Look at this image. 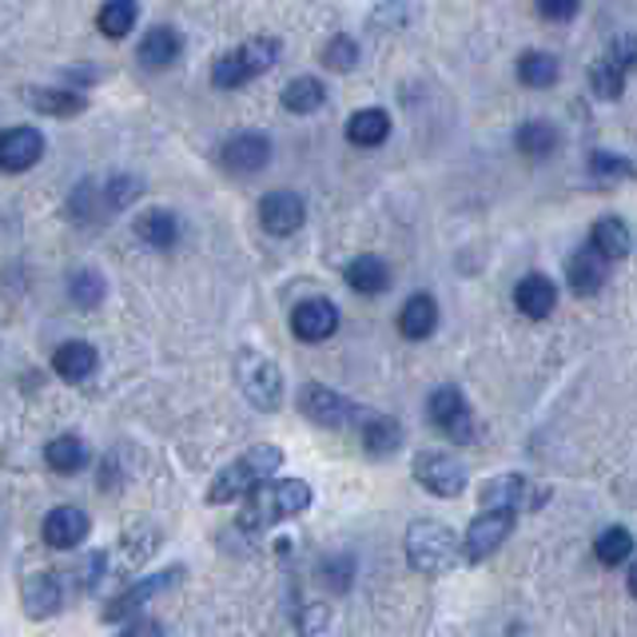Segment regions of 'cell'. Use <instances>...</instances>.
Wrapping results in <instances>:
<instances>
[{"label":"cell","mask_w":637,"mask_h":637,"mask_svg":"<svg viewBox=\"0 0 637 637\" xmlns=\"http://www.w3.org/2000/svg\"><path fill=\"white\" fill-rule=\"evenodd\" d=\"M307 506H311V487L303 478H271V482H264V487H255L247 494L244 510H240V530L247 534L271 530L279 522L303 514Z\"/></svg>","instance_id":"1"},{"label":"cell","mask_w":637,"mask_h":637,"mask_svg":"<svg viewBox=\"0 0 637 637\" xmlns=\"http://www.w3.org/2000/svg\"><path fill=\"white\" fill-rule=\"evenodd\" d=\"M279 466H283V451H279V446H271V442L252 446V451H244L240 458H232L220 475L211 478L208 502L211 506H228V502L247 499L255 487H264V482L275 478Z\"/></svg>","instance_id":"2"},{"label":"cell","mask_w":637,"mask_h":637,"mask_svg":"<svg viewBox=\"0 0 637 637\" xmlns=\"http://www.w3.org/2000/svg\"><path fill=\"white\" fill-rule=\"evenodd\" d=\"M279 52H283V48H279L275 36H252V40H244V45L232 48V52H223V57L211 64V84L223 88V93L244 88V84H252L255 76H264V72L275 64Z\"/></svg>","instance_id":"3"},{"label":"cell","mask_w":637,"mask_h":637,"mask_svg":"<svg viewBox=\"0 0 637 637\" xmlns=\"http://www.w3.org/2000/svg\"><path fill=\"white\" fill-rule=\"evenodd\" d=\"M406 558L422 574H446L451 566H458L463 542L454 538V530L446 522H415L406 530Z\"/></svg>","instance_id":"4"},{"label":"cell","mask_w":637,"mask_h":637,"mask_svg":"<svg viewBox=\"0 0 637 637\" xmlns=\"http://www.w3.org/2000/svg\"><path fill=\"white\" fill-rule=\"evenodd\" d=\"M299 411L311 422H319V427H331V430H343V427H359L363 418H367V411H363L359 403H351L347 394L331 391V387H323V382H307L299 391Z\"/></svg>","instance_id":"5"},{"label":"cell","mask_w":637,"mask_h":637,"mask_svg":"<svg viewBox=\"0 0 637 637\" xmlns=\"http://www.w3.org/2000/svg\"><path fill=\"white\" fill-rule=\"evenodd\" d=\"M235 379L244 387V394L252 399V406L259 411H279L283 403V375L279 367L267 355L259 351H240V359H235Z\"/></svg>","instance_id":"6"},{"label":"cell","mask_w":637,"mask_h":637,"mask_svg":"<svg viewBox=\"0 0 637 637\" xmlns=\"http://www.w3.org/2000/svg\"><path fill=\"white\" fill-rule=\"evenodd\" d=\"M415 482L439 499H458L466 490V466L446 451H422L415 454Z\"/></svg>","instance_id":"7"},{"label":"cell","mask_w":637,"mask_h":637,"mask_svg":"<svg viewBox=\"0 0 637 637\" xmlns=\"http://www.w3.org/2000/svg\"><path fill=\"white\" fill-rule=\"evenodd\" d=\"M427 418L442 430V434H451L454 442L475 439V415H470V406H466L458 387H439V391L430 394Z\"/></svg>","instance_id":"8"},{"label":"cell","mask_w":637,"mask_h":637,"mask_svg":"<svg viewBox=\"0 0 637 637\" xmlns=\"http://www.w3.org/2000/svg\"><path fill=\"white\" fill-rule=\"evenodd\" d=\"M514 530V510H482L463 538V558L466 562H482L506 542V534Z\"/></svg>","instance_id":"9"},{"label":"cell","mask_w":637,"mask_h":637,"mask_svg":"<svg viewBox=\"0 0 637 637\" xmlns=\"http://www.w3.org/2000/svg\"><path fill=\"white\" fill-rule=\"evenodd\" d=\"M180 578H184V569L172 566V569H160V574H151V578L136 581V586H127L124 593H117V598H112V602L105 605V617H108V622H132L139 605H148L151 598H156V593L172 590V586Z\"/></svg>","instance_id":"10"},{"label":"cell","mask_w":637,"mask_h":637,"mask_svg":"<svg viewBox=\"0 0 637 637\" xmlns=\"http://www.w3.org/2000/svg\"><path fill=\"white\" fill-rule=\"evenodd\" d=\"M271 160V139L264 132H235L220 148V163L235 175H255L264 172Z\"/></svg>","instance_id":"11"},{"label":"cell","mask_w":637,"mask_h":637,"mask_svg":"<svg viewBox=\"0 0 637 637\" xmlns=\"http://www.w3.org/2000/svg\"><path fill=\"white\" fill-rule=\"evenodd\" d=\"M45 156V136L36 127H4L0 132V172H28Z\"/></svg>","instance_id":"12"},{"label":"cell","mask_w":637,"mask_h":637,"mask_svg":"<svg viewBox=\"0 0 637 637\" xmlns=\"http://www.w3.org/2000/svg\"><path fill=\"white\" fill-rule=\"evenodd\" d=\"M307 220V204H303L295 192H267L264 204H259V223H264V232L271 235H295Z\"/></svg>","instance_id":"13"},{"label":"cell","mask_w":637,"mask_h":637,"mask_svg":"<svg viewBox=\"0 0 637 637\" xmlns=\"http://www.w3.org/2000/svg\"><path fill=\"white\" fill-rule=\"evenodd\" d=\"M291 331L303 343H323L339 331V307L331 299H303L291 311Z\"/></svg>","instance_id":"14"},{"label":"cell","mask_w":637,"mask_h":637,"mask_svg":"<svg viewBox=\"0 0 637 637\" xmlns=\"http://www.w3.org/2000/svg\"><path fill=\"white\" fill-rule=\"evenodd\" d=\"M88 530H93V518L81 506H57L45 518V526H40V534H45V542L52 550H76L88 538Z\"/></svg>","instance_id":"15"},{"label":"cell","mask_w":637,"mask_h":637,"mask_svg":"<svg viewBox=\"0 0 637 637\" xmlns=\"http://www.w3.org/2000/svg\"><path fill=\"white\" fill-rule=\"evenodd\" d=\"M534 494H542V490L534 487L530 478L502 475V478H487V482H482V490H478V502H482V510H518V506H530V502H538Z\"/></svg>","instance_id":"16"},{"label":"cell","mask_w":637,"mask_h":637,"mask_svg":"<svg viewBox=\"0 0 637 637\" xmlns=\"http://www.w3.org/2000/svg\"><path fill=\"white\" fill-rule=\"evenodd\" d=\"M605 279H610V259L605 255H598L593 247H581V252L569 255L566 264V283L574 295H598V291L605 287Z\"/></svg>","instance_id":"17"},{"label":"cell","mask_w":637,"mask_h":637,"mask_svg":"<svg viewBox=\"0 0 637 637\" xmlns=\"http://www.w3.org/2000/svg\"><path fill=\"white\" fill-rule=\"evenodd\" d=\"M514 307H518L526 319H546V315L558 307V287L554 279H546L542 271H530V275L518 279L514 287Z\"/></svg>","instance_id":"18"},{"label":"cell","mask_w":637,"mask_h":637,"mask_svg":"<svg viewBox=\"0 0 637 637\" xmlns=\"http://www.w3.org/2000/svg\"><path fill=\"white\" fill-rule=\"evenodd\" d=\"M96 363H100V355H96L93 343L72 339V343H60L57 347V355H52V371H57L64 382H84L96 375Z\"/></svg>","instance_id":"19"},{"label":"cell","mask_w":637,"mask_h":637,"mask_svg":"<svg viewBox=\"0 0 637 637\" xmlns=\"http://www.w3.org/2000/svg\"><path fill=\"white\" fill-rule=\"evenodd\" d=\"M21 96L28 100V108L40 112V117H57V120L81 117L84 108H88V100H84L81 93H72V88H24Z\"/></svg>","instance_id":"20"},{"label":"cell","mask_w":637,"mask_h":637,"mask_svg":"<svg viewBox=\"0 0 637 637\" xmlns=\"http://www.w3.org/2000/svg\"><path fill=\"white\" fill-rule=\"evenodd\" d=\"M180 52H184V40H180V33L175 28H168V24H156V28H148V36L139 40V64L144 69H168V64H175L180 60Z\"/></svg>","instance_id":"21"},{"label":"cell","mask_w":637,"mask_h":637,"mask_svg":"<svg viewBox=\"0 0 637 637\" xmlns=\"http://www.w3.org/2000/svg\"><path fill=\"white\" fill-rule=\"evenodd\" d=\"M434 327H439V303L430 299L427 291H418L411 299L403 303V311H399V331L403 339H427L434 335Z\"/></svg>","instance_id":"22"},{"label":"cell","mask_w":637,"mask_h":637,"mask_svg":"<svg viewBox=\"0 0 637 637\" xmlns=\"http://www.w3.org/2000/svg\"><path fill=\"white\" fill-rule=\"evenodd\" d=\"M136 240L139 244L156 247V252H168L180 240V220H175L168 208H148L136 216Z\"/></svg>","instance_id":"23"},{"label":"cell","mask_w":637,"mask_h":637,"mask_svg":"<svg viewBox=\"0 0 637 637\" xmlns=\"http://www.w3.org/2000/svg\"><path fill=\"white\" fill-rule=\"evenodd\" d=\"M359 439H363V446H367V454L387 458V454L399 451V442H403V427H399L391 415H367L359 422Z\"/></svg>","instance_id":"24"},{"label":"cell","mask_w":637,"mask_h":637,"mask_svg":"<svg viewBox=\"0 0 637 637\" xmlns=\"http://www.w3.org/2000/svg\"><path fill=\"white\" fill-rule=\"evenodd\" d=\"M347 287L359 295H382L391 287V267L382 264L379 255H359L347 264Z\"/></svg>","instance_id":"25"},{"label":"cell","mask_w":637,"mask_h":637,"mask_svg":"<svg viewBox=\"0 0 637 637\" xmlns=\"http://www.w3.org/2000/svg\"><path fill=\"white\" fill-rule=\"evenodd\" d=\"M60 605H64V593L52 574H36L24 581V614L28 617H52Z\"/></svg>","instance_id":"26"},{"label":"cell","mask_w":637,"mask_h":637,"mask_svg":"<svg viewBox=\"0 0 637 637\" xmlns=\"http://www.w3.org/2000/svg\"><path fill=\"white\" fill-rule=\"evenodd\" d=\"M590 247L598 255H605L610 264H614V259H626V255H629V228H626V220H617V216H602V220L590 228Z\"/></svg>","instance_id":"27"},{"label":"cell","mask_w":637,"mask_h":637,"mask_svg":"<svg viewBox=\"0 0 637 637\" xmlns=\"http://www.w3.org/2000/svg\"><path fill=\"white\" fill-rule=\"evenodd\" d=\"M387 136H391V117L382 108H363L347 120V139L355 148H379Z\"/></svg>","instance_id":"28"},{"label":"cell","mask_w":637,"mask_h":637,"mask_svg":"<svg viewBox=\"0 0 637 637\" xmlns=\"http://www.w3.org/2000/svg\"><path fill=\"white\" fill-rule=\"evenodd\" d=\"M327 105V88L319 76H295V81L283 88V108L295 112V117H311Z\"/></svg>","instance_id":"29"},{"label":"cell","mask_w":637,"mask_h":637,"mask_svg":"<svg viewBox=\"0 0 637 637\" xmlns=\"http://www.w3.org/2000/svg\"><path fill=\"white\" fill-rule=\"evenodd\" d=\"M45 458L57 475H81L84 466H88V446H84V439H76V434H57V439L45 446Z\"/></svg>","instance_id":"30"},{"label":"cell","mask_w":637,"mask_h":637,"mask_svg":"<svg viewBox=\"0 0 637 637\" xmlns=\"http://www.w3.org/2000/svg\"><path fill=\"white\" fill-rule=\"evenodd\" d=\"M558 144H562V136H558V127L550 120H530V124L518 127V151L526 160H550Z\"/></svg>","instance_id":"31"},{"label":"cell","mask_w":637,"mask_h":637,"mask_svg":"<svg viewBox=\"0 0 637 637\" xmlns=\"http://www.w3.org/2000/svg\"><path fill=\"white\" fill-rule=\"evenodd\" d=\"M558 72H562V64L554 52H522L518 57V81L526 88H554Z\"/></svg>","instance_id":"32"},{"label":"cell","mask_w":637,"mask_h":637,"mask_svg":"<svg viewBox=\"0 0 637 637\" xmlns=\"http://www.w3.org/2000/svg\"><path fill=\"white\" fill-rule=\"evenodd\" d=\"M136 16H139L136 0H108L105 9H100V16H96V24H100V33L108 40H124L136 28Z\"/></svg>","instance_id":"33"},{"label":"cell","mask_w":637,"mask_h":637,"mask_svg":"<svg viewBox=\"0 0 637 637\" xmlns=\"http://www.w3.org/2000/svg\"><path fill=\"white\" fill-rule=\"evenodd\" d=\"M139 192H144V180H136V175H127V172L108 175L105 184H100V199H105V211L112 216V211L132 208V204L139 199Z\"/></svg>","instance_id":"34"},{"label":"cell","mask_w":637,"mask_h":637,"mask_svg":"<svg viewBox=\"0 0 637 637\" xmlns=\"http://www.w3.org/2000/svg\"><path fill=\"white\" fill-rule=\"evenodd\" d=\"M105 275L100 271H93V267H84V271H72L69 279V299L76 303V307H84V311H93V307H100L105 303Z\"/></svg>","instance_id":"35"},{"label":"cell","mask_w":637,"mask_h":637,"mask_svg":"<svg viewBox=\"0 0 637 637\" xmlns=\"http://www.w3.org/2000/svg\"><path fill=\"white\" fill-rule=\"evenodd\" d=\"M593 554L602 566H622L629 554H634V534L626 526H610V530L598 534V542H593Z\"/></svg>","instance_id":"36"},{"label":"cell","mask_w":637,"mask_h":637,"mask_svg":"<svg viewBox=\"0 0 637 637\" xmlns=\"http://www.w3.org/2000/svg\"><path fill=\"white\" fill-rule=\"evenodd\" d=\"M69 216L76 223H96L100 216H108L105 199H100V184H96V180H84V184L72 192L69 196Z\"/></svg>","instance_id":"37"},{"label":"cell","mask_w":637,"mask_h":637,"mask_svg":"<svg viewBox=\"0 0 637 637\" xmlns=\"http://www.w3.org/2000/svg\"><path fill=\"white\" fill-rule=\"evenodd\" d=\"M586 81H590V88L602 96V100H617L622 88H626V69H617L614 60L605 57V60H598V64H590V76H586Z\"/></svg>","instance_id":"38"},{"label":"cell","mask_w":637,"mask_h":637,"mask_svg":"<svg viewBox=\"0 0 637 637\" xmlns=\"http://www.w3.org/2000/svg\"><path fill=\"white\" fill-rule=\"evenodd\" d=\"M590 175L598 184H617V180H637V168L610 151H590Z\"/></svg>","instance_id":"39"},{"label":"cell","mask_w":637,"mask_h":637,"mask_svg":"<svg viewBox=\"0 0 637 637\" xmlns=\"http://www.w3.org/2000/svg\"><path fill=\"white\" fill-rule=\"evenodd\" d=\"M156 546H160V534L151 530V526H132V530L124 534V542H120V550L127 554V562H148L151 554H156Z\"/></svg>","instance_id":"40"},{"label":"cell","mask_w":637,"mask_h":637,"mask_svg":"<svg viewBox=\"0 0 637 637\" xmlns=\"http://www.w3.org/2000/svg\"><path fill=\"white\" fill-rule=\"evenodd\" d=\"M323 64L331 72H351L359 64V45H355L351 36H331L323 48Z\"/></svg>","instance_id":"41"},{"label":"cell","mask_w":637,"mask_h":637,"mask_svg":"<svg viewBox=\"0 0 637 637\" xmlns=\"http://www.w3.org/2000/svg\"><path fill=\"white\" fill-rule=\"evenodd\" d=\"M534 4H538V16H542V21H554V24L574 21L581 9V0H534Z\"/></svg>","instance_id":"42"},{"label":"cell","mask_w":637,"mask_h":637,"mask_svg":"<svg viewBox=\"0 0 637 637\" xmlns=\"http://www.w3.org/2000/svg\"><path fill=\"white\" fill-rule=\"evenodd\" d=\"M610 60H614L617 69L634 72L637 69V36H617L614 48H610Z\"/></svg>","instance_id":"43"},{"label":"cell","mask_w":637,"mask_h":637,"mask_svg":"<svg viewBox=\"0 0 637 637\" xmlns=\"http://www.w3.org/2000/svg\"><path fill=\"white\" fill-rule=\"evenodd\" d=\"M120 637H163V626L160 622H151V617H132Z\"/></svg>","instance_id":"44"},{"label":"cell","mask_w":637,"mask_h":637,"mask_svg":"<svg viewBox=\"0 0 637 637\" xmlns=\"http://www.w3.org/2000/svg\"><path fill=\"white\" fill-rule=\"evenodd\" d=\"M406 4H379V12H375V28H382V24H403L406 21Z\"/></svg>","instance_id":"45"},{"label":"cell","mask_w":637,"mask_h":637,"mask_svg":"<svg viewBox=\"0 0 637 637\" xmlns=\"http://www.w3.org/2000/svg\"><path fill=\"white\" fill-rule=\"evenodd\" d=\"M64 76H69V81H76V84H93V81H96V72H93V69H69Z\"/></svg>","instance_id":"46"},{"label":"cell","mask_w":637,"mask_h":637,"mask_svg":"<svg viewBox=\"0 0 637 637\" xmlns=\"http://www.w3.org/2000/svg\"><path fill=\"white\" fill-rule=\"evenodd\" d=\"M629 590L637 593V562H634V566H629Z\"/></svg>","instance_id":"47"}]
</instances>
